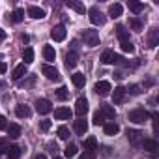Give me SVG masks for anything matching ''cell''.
<instances>
[{
    "mask_svg": "<svg viewBox=\"0 0 159 159\" xmlns=\"http://www.w3.org/2000/svg\"><path fill=\"white\" fill-rule=\"evenodd\" d=\"M120 47H122V51H124V52H129V54H131V52H135V45H133L131 41H124V43H120Z\"/></svg>",
    "mask_w": 159,
    "mask_h": 159,
    "instance_id": "obj_38",
    "label": "cell"
},
{
    "mask_svg": "<svg viewBox=\"0 0 159 159\" xmlns=\"http://www.w3.org/2000/svg\"><path fill=\"white\" fill-rule=\"evenodd\" d=\"M36 111H38L39 114H49V112L52 111V105H51L49 99H38V101H36Z\"/></svg>",
    "mask_w": 159,
    "mask_h": 159,
    "instance_id": "obj_10",
    "label": "cell"
},
{
    "mask_svg": "<svg viewBox=\"0 0 159 159\" xmlns=\"http://www.w3.org/2000/svg\"><path fill=\"white\" fill-rule=\"evenodd\" d=\"M140 146H142V148H144L146 152H150V153H152L153 157L157 155V150H159V142H157L155 139H144Z\"/></svg>",
    "mask_w": 159,
    "mask_h": 159,
    "instance_id": "obj_6",
    "label": "cell"
},
{
    "mask_svg": "<svg viewBox=\"0 0 159 159\" xmlns=\"http://www.w3.org/2000/svg\"><path fill=\"white\" fill-rule=\"evenodd\" d=\"M64 155H66L67 159L75 157V155H77V146H75V144H67V146H66V150H64Z\"/></svg>",
    "mask_w": 159,
    "mask_h": 159,
    "instance_id": "obj_35",
    "label": "cell"
},
{
    "mask_svg": "<svg viewBox=\"0 0 159 159\" xmlns=\"http://www.w3.org/2000/svg\"><path fill=\"white\" fill-rule=\"evenodd\" d=\"M112 60H114V52H112L111 49L103 51V54H101V62H103V64H112Z\"/></svg>",
    "mask_w": 159,
    "mask_h": 159,
    "instance_id": "obj_34",
    "label": "cell"
},
{
    "mask_svg": "<svg viewBox=\"0 0 159 159\" xmlns=\"http://www.w3.org/2000/svg\"><path fill=\"white\" fill-rule=\"evenodd\" d=\"M39 127H41V131H49L51 129V120H41Z\"/></svg>",
    "mask_w": 159,
    "mask_h": 159,
    "instance_id": "obj_43",
    "label": "cell"
},
{
    "mask_svg": "<svg viewBox=\"0 0 159 159\" xmlns=\"http://www.w3.org/2000/svg\"><path fill=\"white\" fill-rule=\"evenodd\" d=\"M122 11H124L122 4H111L109 6V17H112V19H118L122 15Z\"/></svg>",
    "mask_w": 159,
    "mask_h": 159,
    "instance_id": "obj_24",
    "label": "cell"
},
{
    "mask_svg": "<svg viewBox=\"0 0 159 159\" xmlns=\"http://www.w3.org/2000/svg\"><path fill=\"white\" fill-rule=\"evenodd\" d=\"M41 73L49 79V81H58L60 79V73H58V69L54 67V66H51V64H45L43 67H41Z\"/></svg>",
    "mask_w": 159,
    "mask_h": 159,
    "instance_id": "obj_5",
    "label": "cell"
},
{
    "mask_svg": "<svg viewBox=\"0 0 159 159\" xmlns=\"http://www.w3.org/2000/svg\"><path fill=\"white\" fill-rule=\"evenodd\" d=\"M15 114H17L19 118H28V116H30V107L21 103V105L15 107Z\"/></svg>",
    "mask_w": 159,
    "mask_h": 159,
    "instance_id": "obj_27",
    "label": "cell"
},
{
    "mask_svg": "<svg viewBox=\"0 0 159 159\" xmlns=\"http://www.w3.org/2000/svg\"><path fill=\"white\" fill-rule=\"evenodd\" d=\"M43 58H45L47 62H54V58H56V51H54L51 45H45V47H43Z\"/></svg>",
    "mask_w": 159,
    "mask_h": 159,
    "instance_id": "obj_26",
    "label": "cell"
},
{
    "mask_svg": "<svg viewBox=\"0 0 159 159\" xmlns=\"http://www.w3.org/2000/svg\"><path fill=\"white\" fill-rule=\"evenodd\" d=\"M159 45V30L157 28H152L150 34H148V47H157Z\"/></svg>",
    "mask_w": 159,
    "mask_h": 159,
    "instance_id": "obj_17",
    "label": "cell"
},
{
    "mask_svg": "<svg viewBox=\"0 0 159 159\" xmlns=\"http://www.w3.org/2000/svg\"><path fill=\"white\" fill-rule=\"evenodd\" d=\"M152 118H153V133H157V131H159V124H157L159 114H157V112H153V114H152Z\"/></svg>",
    "mask_w": 159,
    "mask_h": 159,
    "instance_id": "obj_44",
    "label": "cell"
},
{
    "mask_svg": "<svg viewBox=\"0 0 159 159\" xmlns=\"http://www.w3.org/2000/svg\"><path fill=\"white\" fill-rule=\"evenodd\" d=\"M6 155H8L10 159H19V157H21V146H17V144H11V146L8 148Z\"/></svg>",
    "mask_w": 159,
    "mask_h": 159,
    "instance_id": "obj_28",
    "label": "cell"
},
{
    "mask_svg": "<svg viewBox=\"0 0 159 159\" xmlns=\"http://www.w3.org/2000/svg\"><path fill=\"white\" fill-rule=\"evenodd\" d=\"M129 26H131L135 32H140V30H142V21H140L139 17H131V19H129Z\"/></svg>",
    "mask_w": 159,
    "mask_h": 159,
    "instance_id": "obj_33",
    "label": "cell"
},
{
    "mask_svg": "<svg viewBox=\"0 0 159 159\" xmlns=\"http://www.w3.org/2000/svg\"><path fill=\"white\" fill-rule=\"evenodd\" d=\"M99 111H101V114L105 116V120H114V118H116V111H114V107H112V105L103 103Z\"/></svg>",
    "mask_w": 159,
    "mask_h": 159,
    "instance_id": "obj_13",
    "label": "cell"
},
{
    "mask_svg": "<svg viewBox=\"0 0 159 159\" xmlns=\"http://www.w3.org/2000/svg\"><path fill=\"white\" fill-rule=\"evenodd\" d=\"M47 146H49V150H51V152H56V150H58V148H56V144H54V142H49V144H47Z\"/></svg>",
    "mask_w": 159,
    "mask_h": 159,
    "instance_id": "obj_47",
    "label": "cell"
},
{
    "mask_svg": "<svg viewBox=\"0 0 159 159\" xmlns=\"http://www.w3.org/2000/svg\"><path fill=\"white\" fill-rule=\"evenodd\" d=\"M98 140H96V137H88L86 140H84V152H94V153H98Z\"/></svg>",
    "mask_w": 159,
    "mask_h": 159,
    "instance_id": "obj_19",
    "label": "cell"
},
{
    "mask_svg": "<svg viewBox=\"0 0 159 159\" xmlns=\"http://www.w3.org/2000/svg\"><path fill=\"white\" fill-rule=\"evenodd\" d=\"M105 122H107V120H105V116L101 114V111H96L94 116H92V124H94V125H105Z\"/></svg>",
    "mask_w": 159,
    "mask_h": 159,
    "instance_id": "obj_31",
    "label": "cell"
},
{
    "mask_svg": "<svg viewBox=\"0 0 159 159\" xmlns=\"http://www.w3.org/2000/svg\"><path fill=\"white\" fill-rule=\"evenodd\" d=\"M103 131H105V135H109V137H114V135L120 131V125H118L116 122H105V125H103Z\"/></svg>",
    "mask_w": 159,
    "mask_h": 159,
    "instance_id": "obj_16",
    "label": "cell"
},
{
    "mask_svg": "<svg viewBox=\"0 0 159 159\" xmlns=\"http://www.w3.org/2000/svg\"><path fill=\"white\" fill-rule=\"evenodd\" d=\"M88 19H90V23H92V25H96V26L105 25V15H103V13H101V10H99V8H96V6H92V8L88 10Z\"/></svg>",
    "mask_w": 159,
    "mask_h": 159,
    "instance_id": "obj_2",
    "label": "cell"
},
{
    "mask_svg": "<svg viewBox=\"0 0 159 159\" xmlns=\"http://www.w3.org/2000/svg\"><path fill=\"white\" fill-rule=\"evenodd\" d=\"M34 83H36V77L34 75H28L26 81H21V86L23 88H28V86H34Z\"/></svg>",
    "mask_w": 159,
    "mask_h": 159,
    "instance_id": "obj_39",
    "label": "cell"
},
{
    "mask_svg": "<svg viewBox=\"0 0 159 159\" xmlns=\"http://www.w3.org/2000/svg\"><path fill=\"white\" fill-rule=\"evenodd\" d=\"M127 6H129V10H131L133 13H140V11L144 10V4H142V2H137V0H131Z\"/></svg>",
    "mask_w": 159,
    "mask_h": 159,
    "instance_id": "obj_32",
    "label": "cell"
},
{
    "mask_svg": "<svg viewBox=\"0 0 159 159\" xmlns=\"http://www.w3.org/2000/svg\"><path fill=\"white\" fill-rule=\"evenodd\" d=\"M23 60H25V62H23L25 66H28V64H32V62H34V51H32L30 47H26V49H25V52H23Z\"/></svg>",
    "mask_w": 159,
    "mask_h": 159,
    "instance_id": "obj_30",
    "label": "cell"
},
{
    "mask_svg": "<svg viewBox=\"0 0 159 159\" xmlns=\"http://www.w3.org/2000/svg\"><path fill=\"white\" fill-rule=\"evenodd\" d=\"M8 148H10L8 140H6V139H0V153H6V152H8Z\"/></svg>",
    "mask_w": 159,
    "mask_h": 159,
    "instance_id": "obj_40",
    "label": "cell"
},
{
    "mask_svg": "<svg viewBox=\"0 0 159 159\" xmlns=\"http://www.w3.org/2000/svg\"><path fill=\"white\" fill-rule=\"evenodd\" d=\"M66 36H67V30H66L64 25H58V26H54V28L51 30V38H52L54 41H64Z\"/></svg>",
    "mask_w": 159,
    "mask_h": 159,
    "instance_id": "obj_7",
    "label": "cell"
},
{
    "mask_svg": "<svg viewBox=\"0 0 159 159\" xmlns=\"http://www.w3.org/2000/svg\"><path fill=\"white\" fill-rule=\"evenodd\" d=\"M94 90H96L98 96H109L112 88H111V83H107V81H99V83H96Z\"/></svg>",
    "mask_w": 159,
    "mask_h": 159,
    "instance_id": "obj_9",
    "label": "cell"
},
{
    "mask_svg": "<svg viewBox=\"0 0 159 159\" xmlns=\"http://www.w3.org/2000/svg\"><path fill=\"white\" fill-rule=\"evenodd\" d=\"M56 135H58V139L67 140V139H69V129H67L66 125H60V127H58V131H56Z\"/></svg>",
    "mask_w": 159,
    "mask_h": 159,
    "instance_id": "obj_37",
    "label": "cell"
},
{
    "mask_svg": "<svg viewBox=\"0 0 159 159\" xmlns=\"http://www.w3.org/2000/svg\"><path fill=\"white\" fill-rule=\"evenodd\" d=\"M127 140L135 146V148H139L140 144H142V140H144V135L139 131V129H127Z\"/></svg>",
    "mask_w": 159,
    "mask_h": 159,
    "instance_id": "obj_4",
    "label": "cell"
},
{
    "mask_svg": "<svg viewBox=\"0 0 159 159\" xmlns=\"http://www.w3.org/2000/svg\"><path fill=\"white\" fill-rule=\"evenodd\" d=\"M116 38L120 39V43H124V41H129V30H125V26L118 25V26H116Z\"/></svg>",
    "mask_w": 159,
    "mask_h": 159,
    "instance_id": "obj_22",
    "label": "cell"
},
{
    "mask_svg": "<svg viewBox=\"0 0 159 159\" xmlns=\"http://www.w3.org/2000/svg\"><path fill=\"white\" fill-rule=\"evenodd\" d=\"M8 127V122H6V116H0V131H4Z\"/></svg>",
    "mask_w": 159,
    "mask_h": 159,
    "instance_id": "obj_45",
    "label": "cell"
},
{
    "mask_svg": "<svg viewBox=\"0 0 159 159\" xmlns=\"http://www.w3.org/2000/svg\"><path fill=\"white\" fill-rule=\"evenodd\" d=\"M26 75H28L26 66H25V64H19V66L13 69V75H11V77H13V81H17V83H19L21 79H23V77H26Z\"/></svg>",
    "mask_w": 159,
    "mask_h": 159,
    "instance_id": "obj_14",
    "label": "cell"
},
{
    "mask_svg": "<svg viewBox=\"0 0 159 159\" xmlns=\"http://www.w3.org/2000/svg\"><path fill=\"white\" fill-rule=\"evenodd\" d=\"M71 81H73V84H75L77 88H83L84 83H86L84 73H73V75H71Z\"/></svg>",
    "mask_w": 159,
    "mask_h": 159,
    "instance_id": "obj_25",
    "label": "cell"
},
{
    "mask_svg": "<svg viewBox=\"0 0 159 159\" xmlns=\"http://www.w3.org/2000/svg\"><path fill=\"white\" fill-rule=\"evenodd\" d=\"M0 58H2V54H0Z\"/></svg>",
    "mask_w": 159,
    "mask_h": 159,
    "instance_id": "obj_53",
    "label": "cell"
},
{
    "mask_svg": "<svg viewBox=\"0 0 159 159\" xmlns=\"http://www.w3.org/2000/svg\"><path fill=\"white\" fill-rule=\"evenodd\" d=\"M25 19V10H21V8H17V10H13V13H11V23H15V25H19L21 21Z\"/></svg>",
    "mask_w": 159,
    "mask_h": 159,
    "instance_id": "obj_29",
    "label": "cell"
},
{
    "mask_svg": "<svg viewBox=\"0 0 159 159\" xmlns=\"http://www.w3.org/2000/svg\"><path fill=\"white\" fill-rule=\"evenodd\" d=\"M103 153H105V155H111V148H109V146H105V148H103Z\"/></svg>",
    "mask_w": 159,
    "mask_h": 159,
    "instance_id": "obj_49",
    "label": "cell"
},
{
    "mask_svg": "<svg viewBox=\"0 0 159 159\" xmlns=\"http://www.w3.org/2000/svg\"><path fill=\"white\" fill-rule=\"evenodd\" d=\"M6 69H8V64L6 62H0V73H6Z\"/></svg>",
    "mask_w": 159,
    "mask_h": 159,
    "instance_id": "obj_46",
    "label": "cell"
},
{
    "mask_svg": "<svg viewBox=\"0 0 159 159\" xmlns=\"http://www.w3.org/2000/svg\"><path fill=\"white\" fill-rule=\"evenodd\" d=\"M54 118H56V120H69V118H71V111H69L67 107H58V109L54 111Z\"/></svg>",
    "mask_w": 159,
    "mask_h": 159,
    "instance_id": "obj_18",
    "label": "cell"
},
{
    "mask_svg": "<svg viewBox=\"0 0 159 159\" xmlns=\"http://www.w3.org/2000/svg\"><path fill=\"white\" fill-rule=\"evenodd\" d=\"M36 159H47V157H45V155H43V153H39V155H38V157H36Z\"/></svg>",
    "mask_w": 159,
    "mask_h": 159,
    "instance_id": "obj_51",
    "label": "cell"
},
{
    "mask_svg": "<svg viewBox=\"0 0 159 159\" xmlns=\"http://www.w3.org/2000/svg\"><path fill=\"white\" fill-rule=\"evenodd\" d=\"M4 39H6V32L0 28V41H4Z\"/></svg>",
    "mask_w": 159,
    "mask_h": 159,
    "instance_id": "obj_48",
    "label": "cell"
},
{
    "mask_svg": "<svg viewBox=\"0 0 159 159\" xmlns=\"http://www.w3.org/2000/svg\"><path fill=\"white\" fill-rule=\"evenodd\" d=\"M79 159H96V153L94 152H83Z\"/></svg>",
    "mask_w": 159,
    "mask_h": 159,
    "instance_id": "obj_42",
    "label": "cell"
},
{
    "mask_svg": "<svg viewBox=\"0 0 159 159\" xmlns=\"http://www.w3.org/2000/svg\"><path fill=\"white\" fill-rule=\"evenodd\" d=\"M150 112L146 111V109H133L129 114H127V118H129V122H133V124H146L148 120H150Z\"/></svg>",
    "mask_w": 159,
    "mask_h": 159,
    "instance_id": "obj_1",
    "label": "cell"
},
{
    "mask_svg": "<svg viewBox=\"0 0 159 159\" xmlns=\"http://www.w3.org/2000/svg\"><path fill=\"white\" fill-rule=\"evenodd\" d=\"M75 112L79 114V118H84V114L88 112V101L86 98H79L75 103Z\"/></svg>",
    "mask_w": 159,
    "mask_h": 159,
    "instance_id": "obj_8",
    "label": "cell"
},
{
    "mask_svg": "<svg viewBox=\"0 0 159 159\" xmlns=\"http://www.w3.org/2000/svg\"><path fill=\"white\" fill-rule=\"evenodd\" d=\"M73 129H75V133H77V135H84V133L88 131V122H86L84 118H79V120H75Z\"/></svg>",
    "mask_w": 159,
    "mask_h": 159,
    "instance_id": "obj_12",
    "label": "cell"
},
{
    "mask_svg": "<svg viewBox=\"0 0 159 159\" xmlns=\"http://www.w3.org/2000/svg\"><path fill=\"white\" fill-rule=\"evenodd\" d=\"M54 159H62V157H54Z\"/></svg>",
    "mask_w": 159,
    "mask_h": 159,
    "instance_id": "obj_52",
    "label": "cell"
},
{
    "mask_svg": "<svg viewBox=\"0 0 159 159\" xmlns=\"http://www.w3.org/2000/svg\"><path fill=\"white\" fill-rule=\"evenodd\" d=\"M125 92H129L131 96H139V94H140L142 90H140V86H139V84H133V86H131L129 90H125Z\"/></svg>",
    "mask_w": 159,
    "mask_h": 159,
    "instance_id": "obj_41",
    "label": "cell"
},
{
    "mask_svg": "<svg viewBox=\"0 0 159 159\" xmlns=\"http://www.w3.org/2000/svg\"><path fill=\"white\" fill-rule=\"evenodd\" d=\"M6 131H8V135H10L11 139H19V137H21V133H23L19 124H10V125L6 127Z\"/></svg>",
    "mask_w": 159,
    "mask_h": 159,
    "instance_id": "obj_23",
    "label": "cell"
},
{
    "mask_svg": "<svg viewBox=\"0 0 159 159\" xmlns=\"http://www.w3.org/2000/svg\"><path fill=\"white\" fill-rule=\"evenodd\" d=\"M124 99H125V88L116 86V88H114V92H112V101H114V105H120Z\"/></svg>",
    "mask_w": 159,
    "mask_h": 159,
    "instance_id": "obj_15",
    "label": "cell"
},
{
    "mask_svg": "<svg viewBox=\"0 0 159 159\" xmlns=\"http://www.w3.org/2000/svg\"><path fill=\"white\" fill-rule=\"evenodd\" d=\"M56 98H58L60 101H66V99L69 98V92H67V88H66V86H60V88L56 90Z\"/></svg>",
    "mask_w": 159,
    "mask_h": 159,
    "instance_id": "obj_36",
    "label": "cell"
},
{
    "mask_svg": "<svg viewBox=\"0 0 159 159\" xmlns=\"http://www.w3.org/2000/svg\"><path fill=\"white\" fill-rule=\"evenodd\" d=\"M77 64H79V52L77 51H69L66 54V67L67 69H73Z\"/></svg>",
    "mask_w": 159,
    "mask_h": 159,
    "instance_id": "obj_11",
    "label": "cell"
},
{
    "mask_svg": "<svg viewBox=\"0 0 159 159\" xmlns=\"http://www.w3.org/2000/svg\"><path fill=\"white\" fill-rule=\"evenodd\" d=\"M83 39L88 47H98L99 45V34L98 30H84L83 32Z\"/></svg>",
    "mask_w": 159,
    "mask_h": 159,
    "instance_id": "obj_3",
    "label": "cell"
},
{
    "mask_svg": "<svg viewBox=\"0 0 159 159\" xmlns=\"http://www.w3.org/2000/svg\"><path fill=\"white\" fill-rule=\"evenodd\" d=\"M6 90V83L4 81H0V92H4Z\"/></svg>",
    "mask_w": 159,
    "mask_h": 159,
    "instance_id": "obj_50",
    "label": "cell"
},
{
    "mask_svg": "<svg viewBox=\"0 0 159 159\" xmlns=\"http://www.w3.org/2000/svg\"><path fill=\"white\" fill-rule=\"evenodd\" d=\"M66 6H67L69 10H75L77 13H86V8H84V4L77 2V0H67V2H66Z\"/></svg>",
    "mask_w": 159,
    "mask_h": 159,
    "instance_id": "obj_20",
    "label": "cell"
},
{
    "mask_svg": "<svg viewBox=\"0 0 159 159\" xmlns=\"http://www.w3.org/2000/svg\"><path fill=\"white\" fill-rule=\"evenodd\" d=\"M26 13H28L32 19H43V17H45V11H43L41 8H38V6H30V8L26 10Z\"/></svg>",
    "mask_w": 159,
    "mask_h": 159,
    "instance_id": "obj_21",
    "label": "cell"
}]
</instances>
